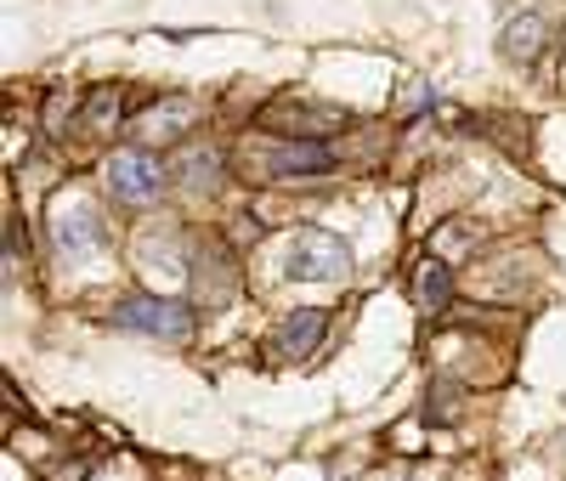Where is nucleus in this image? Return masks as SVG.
<instances>
[{"mask_svg":"<svg viewBox=\"0 0 566 481\" xmlns=\"http://www.w3.org/2000/svg\"><path fill=\"white\" fill-rule=\"evenodd\" d=\"M74 114V96L69 91H52V103H45V125H52V130H63V119Z\"/></svg>","mask_w":566,"mask_h":481,"instance_id":"nucleus-15","label":"nucleus"},{"mask_svg":"<svg viewBox=\"0 0 566 481\" xmlns=\"http://www.w3.org/2000/svg\"><path fill=\"white\" fill-rule=\"evenodd\" d=\"M221 176H227V154L216 142H181L176 159H170V181L181 192H216Z\"/></svg>","mask_w":566,"mask_h":481,"instance_id":"nucleus-6","label":"nucleus"},{"mask_svg":"<svg viewBox=\"0 0 566 481\" xmlns=\"http://www.w3.org/2000/svg\"><path fill=\"white\" fill-rule=\"evenodd\" d=\"M85 125L91 130H114L119 125V91H91V103H85Z\"/></svg>","mask_w":566,"mask_h":481,"instance_id":"nucleus-13","label":"nucleus"},{"mask_svg":"<svg viewBox=\"0 0 566 481\" xmlns=\"http://www.w3.org/2000/svg\"><path fill=\"white\" fill-rule=\"evenodd\" d=\"M499 52H504L510 63H533V57L544 52V18H538V12L510 18V23L499 29Z\"/></svg>","mask_w":566,"mask_h":481,"instance_id":"nucleus-11","label":"nucleus"},{"mask_svg":"<svg viewBox=\"0 0 566 481\" xmlns=\"http://www.w3.org/2000/svg\"><path fill=\"white\" fill-rule=\"evenodd\" d=\"M290 278H306V283H340L352 278V250L340 232H323V227H306L290 250Z\"/></svg>","mask_w":566,"mask_h":481,"instance_id":"nucleus-1","label":"nucleus"},{"mask_svg":"<svg viewBox=\"0 0 566 481\" xmlns=\"http://www.w3.org/2000/svg\"><path fill=\"white\" fill-rule=\"evenodd\" d=\"M52 238H57V250L74 261V255H91L103 244V216L91 210L85 199H69V205H57L52 210Z\"/></svg>","mask_w":566,"mask_h":481,"instance_id":"nucleus-8","label":"nucleus"},{"mask_svg":"<svg viewBox=\"0 0 566 481\" xmlns=\"http://www.w3.org/2000/svg\"><path fill=\"white\" fill-rule=\"evenodd\" d=\"M476 244H482V232H470V221H448L437 232V250L442 255H464V250H476Z\"/></svg>","mask_w":566,"mask_h":481,"instance_id":"nucleus-14","label":"nucleus"},{"mask_svg":"<svg viewBox=\"0 0 566 481\" xmlns=\"http://www.w3.org/2000/svg\"><path fill=\"white\" fill-rule=\"evenodd\" d=\"M114 323L130 334H159V341H187L193 334V312L181 301H154V295H130L114 306Z\"/></svg>","mask_w":566,"mask_h":481,"instance_id":"nucleus-3","label":"nucleus"},{"mask_svg":"<svg viewBox=\"0 0 566 481\" xmlns=\"http://www.w3.org/2000/svg\"><path fill=\"white\" fill-rule=\"evenodd\" d=\"M199 119H205L199 96H159L130 119V142H187Z\"/></svg>","mask_w":566,"mask_h":481,"instance_id":"nucleus-4","label":"nucleus"},{"mask_svg":"<svg viewBox=\"0 0 566 481\" xmlns=\"http://www.w3.org/2000/svg\"><path fill=\"white\" fill-rule=\"evenodd\" d=\"M335 170V154L323 148V142H277V148L266 154V176H323Z\"/></svg>","mask_w":566,"mask_h":481,"instance_id":"nucleus-10","label":"nucleus"},{"mask_svg":"<svg viewBox=\"0 0 566 481\" xmlns=\"http://www.w3.org/2000/svg\"><path fill=\"white\" fill-rule=\"evenodd\" d=\"M323 328H328V317L312 312V306H301V312H290V317H277L272 341H266L272 363H301V357H312L317 341H323Z\"/></svg>","mask_w":566,"mask_h":481,"instance_id":"nucleus-7","label":"nucleus"},{"mask_svg":"<svg viewBox=\"0 0 566 481\" xmlns=\"http://www.w3.org/2000/svg\"><path fill=\"white\" fill-rule=\"evenodd\" d=\"M170 181V165H159L148 148H125L108 159V187L119 205H154Z\"/></svg>","mask_w":566,"mask_h":481,"instance_id":"nucleus-2","label":"nucleus"},{"mask_svg":"<svg viewBox=\"0 0 566 481\" xmlns=\"http://www.w3.org/2000/svg\"><path fill=\"white\" fill-rule=\"evenodd\" d=\"M193 283H199V295L216 306L232 295V255L227 244H216V238H199L193 244Z\"/></svg>","mask_w":566,"mask_h":481,"instance_id":"nucleus-9","label":"nucleus"},{"mask_svg":"<svg viewBox=\"0 0 566 481\" xmlns=\"http://www.w3.org/2000/svg\"><path fill=\"white\" fill-rule=\"evenodd\" d=\"M413 301H419V312H442V306L453 301V272H448L442 255H437V261H419V272H413Z\"/></svg>","mask_w":566,"mask_h":481,"instance_id":"nucleus-12","label":"nucleus"},{"mask_svg":"<svg viewBox=\"0 0 566 481\" xmlns=\"http://www.w3.org/2000/svg\"><path fill=\"white\" fill-rule=\"evenodd\" d=\"M261 125L266 130H290V142H317L328 130H340L346 114L340 108H317V103H266L261 108Z\"/></svg>","mask_w":566,"mask_h":481,"instance_id":"nucleus-5","label":"nucleus"}]
</instances>
